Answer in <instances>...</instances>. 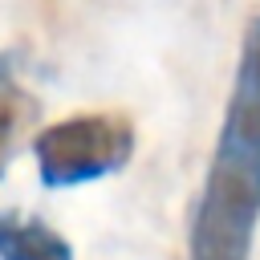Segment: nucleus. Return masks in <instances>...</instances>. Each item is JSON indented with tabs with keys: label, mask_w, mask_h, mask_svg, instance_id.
Returning a JSON list of instances; mask_svg holds the SVG:
<instances>
[{
	"label": "nucleus",
	"mask_w": 260,
	"mask_h": 260,
	"mask_svg": "<svg viewBox=\"0 0 260 260\" xmlns=\"http://www.w3.org/2000/svg\"><path fill=\"white\" fill-rule=\"evenodd\" d=\"M260 228V12H252L219 138L191 203L187 260H252Z\"/></svg>",
	"instance_id": "obj_1"
},
{
	"label": "nucleus",
	"mask_w": 260,
	"mask_h": 260,
	"mask_svg": "<svg viewBox=\"0 0 260 260\" xmlns=\"http://www.w3.org/2000/svg\"><path fill=\"white\" fill-rule=\"evenodd\" d=\"M32 158L45 187H81L122 171L134 154V122L118 110H89L32 134Z\"/></svg>",
	"instance_id": "obj_2"
},
{
	"label": "nucleus",
	"mask_w": 260,
	"mask_h": 260,
	"mask_svg": "<svg viewBox=\"0 0 260 260\" xmlns=\"http://www.w3.org/2000/svg\"><path fill=\"white\" fill-rule=\"evenodd\" d=\"M0 260H73V248L45 219L4 211V219H0Z\"/></svg>",
	"instance_id": "obj_3"
},
{
	"label": "nucleus",
	"mask_w": 260,
	"mask_h": 260,
	"mask_svg": "<svg viewBox=\"0 0 260 260\" xmlns=\"http://www.w3.org/2000/svg\"><path fill=\"white\" fill-rule=\"evenodd\" d=\"M37 114H41L37 98L20 89V81H16L12 69H4V158H8V162H12V154L20 150L24 130H32Z\"/></svg>",
	"instance_id": "obj_4"
}]
</instances>
